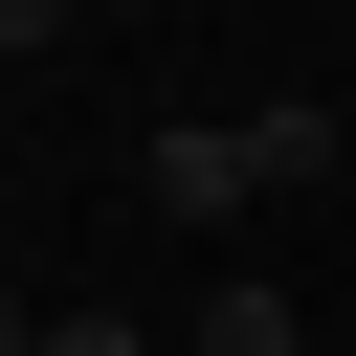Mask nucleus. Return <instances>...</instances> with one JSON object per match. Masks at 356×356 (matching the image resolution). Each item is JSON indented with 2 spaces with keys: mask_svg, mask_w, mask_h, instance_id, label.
I'll return each mask as SVG.
<instances>
[{
  "mask_svg": "<svg viewBox=\"0 0 356 356\" xmlns=\"http://www.w3.org/2000/svg\"><path fill=\"white\" fill-rule=\"evenodd\" d=\"M134 200H178V222H245V200H267V134H245V111H156V134H134Z\"/></svg>",
  "mask_w": 356,
  "mask_h": 356,
  "instance_id": "1",
  "label": "nucleus"
},
{
  "mask_svg": "<svg viewBox=\"0 0 356 356\" xmlns=\"http://www.w3.org/2000/svg\"><path fill=\"white\" fill-rule=\"evenodd\" d=\"M67 22H89V0H0V67H44V44H67Z\"/></svg>",
  "mask_w": 356,
  "mask_h": 356,
  "instance_id": "5",
  "label": "nucleus"
},
{
  "mask_svg": "<svg viewBox=\"0 0 356 356\" xmlns=\"http://www.w3.org/2000/svg\"><path fill=\"white\" fill-rule=\"evenodd\" d=\"M200 356H312V312L289 289H200Z\"/></svg>",
  "mask_w": 356,
  "mask_h": 356,
  "instance_id": "3",
  "label": "nucleus"
},
{
  "mask_svg": "<svg viewBox=\"0 0 356 356\" xmlns=\"http://www.w3.org/2000/svg\"><path fill=\"white\" fill-rule=\"evenodd\" d=\"M89 22H156V0H89Z\"/></svg>",
  "mask_w": 356,
  "mask_h": 356,
  "instance_id": "6",
  "label": "nucleus"
},
{
  "mask_svg": "<svg viewBox=\"0 0 356 356\" xmlns=\"http://www.w3.org/2000/svg\"><path fill=\"white\" fill-rule=\"evenodd\" d=\"M22 356H156V334H134V312H44Z\"/></svg>",
  "mask_w": 356,
  "mask_h": 356,
  "instance_id": "4",
  "label": "nucleus"
},
{
  "mask_svg": "<svg viewBox=\"0 0 356 356\" xmlns=\"http://www.w3.org/2000/svg\"><path fill=\"white\" fill-rule=\"evenodd\" d=\"M245 134H267V200H312V178H334V156H356V111H312V89H267V111H245Z\"/></svg>",
  "mask_w": 356,
  "mask_h": 356,
  "instance_id": "2",
  "label": "nucleus"
}]
</instances>
